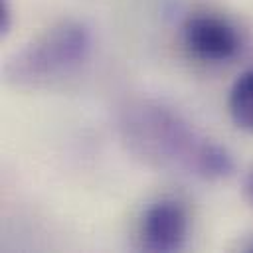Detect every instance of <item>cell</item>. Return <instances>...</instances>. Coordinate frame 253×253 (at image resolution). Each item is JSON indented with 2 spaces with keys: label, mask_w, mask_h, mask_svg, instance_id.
Listing matches in <instances>:
<instances>
[{
  "label": "cell",
  "mask_w": 253,
  "mask_h": 253,
  "mask_svg": "<svg viewBox=\"0 0 253 253\" xmlns=\"http://www.w3.org/2000/svg\"><path fill=\"white\" fill-rule=\"evenodd\" d=\"M14 24L10 0H0V36H8Z\"/></svg>",
  "instance_id": "6"
},
{
  "label": "cell",
  "mask_w": 253,
  "mask_h": 253,
  "mask_svg": "<svg viewBox=\"0 0 253 253\" xmlns=\"http://www.w3.org/2000/svg\"><path fill=\"white\" fill-rule=\"evenodd\" d=\"M227 111L235 126L253 132V69L243 71L227 95Z\"/></svg>",
  "instance_id": "5"
},
{
  "label": "cell",
  "mask_w": 253,
  "mask_h": 253,
  "mask_svg": "<svg viewBox=\"0 0 253 253\" xmlns=\"http://www.w3.org/2000/svg\"><path fill=\"white\" fill-rule=\"evenodd\" d=\"M182 40L194 57L211 63L227 61L241 49L237 28L225 18L213 14L190 16L182 26Z\"/></svg>",
  "instance_id": "4"
},
{
  "label": "cell",
  "mask_w": 253,
  "mask_h": 253,
  "mask_svg": "<svg viewBox=\"0 0 253 253\" xmlns=\"http://www.w3.org/2000/svg\"><path fill=\"white\" fill-rule=\"evenodd\" d=\"M119 132L132 154L156 168L202 180L227 178L235 168L225 146L200 134L174 107L154 99L128 103L119 113Z\"/></svg>",
  "instance_id": "1"
},
{
  "label": "cell",
  "mask_w": 253,
  "mask_h": 253,
  "mask_svg": "<svg viewBox=\"0 0 253 253\" xmlns=\"http://www.w3.org/2000/svg\"><path fill=\"white\" fill-rule=\"evenodd\" d=\"M91 49L89 24L75 18L59 20L14 51L2 75L16 89H42L77 71L89 59Z\"/></svg>",
  "instance_id": "2"
},
{
  "label": "cell",
  "mask_w": 253,
  "mask_h": 253,
  "mask_svg": "<svg viewBox=\"0 0 253 253\" xmlns=\"http://www.w3.org/2000/svg\"><path fill=\"white\" fill-rule=\"evenodd\" d=\"M245 194L249 198V202L253 204V170L249 172V176L245 178Z\"/></svg>",
  "instance_id": "7"
},
{
  "label": "cell",
  "mask_w": 253,
  "mask_h": 253,
  "mask_svg": "<svg viewBox=\"0 0 253 253\" xmlns=\"http://www.w3.org/2000/svg\"><path fill=\"white\" fill-rule=\"evenodd\" d=\"M247 251H251V253H253V241H251V243L247 245Z\"/></svg>",
  "instance_id": "8"
},
{
  "label": "cell",
  "mask_w": 253,
  "mask_h": 253,
  "mask_svg": "<svg viewBox=\"0 0 253 253\" xmlns=\"http://www.w3.org/2000/svg\"><path fill=\"white\" fill-rule=\"evenodd\" d=\"M190 233V215L186 206L176 198H162L152 202L140 219L138 239L140 247L150 253L180 251Z\"/></svg>",
  "instance_id": "3"
}]
</instances>
